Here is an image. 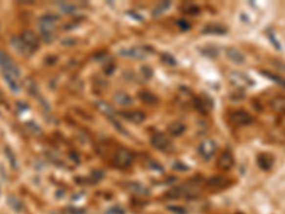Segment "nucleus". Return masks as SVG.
Segmentation results:
<instances>
[{
    "label": "nucleus",
    "mask_w": 285,
    "mask_h": 214,
    "mask_svg": "<svg viewBox=\"0 0 285 214\" xmlns=\"http://www.w3.org/2000/svg\"><path fill=\"white\" fill-rule=\"evenodd\" d=\"M57 20L59 17L53 16V15H44L39 19V30L42 37L46 42H51L54 37V30L57 27Z\"/></svg>",
    "instance_id": "obj_1"
},
{
    "label": "nucleus",
    "mask_w": 285,
    "mask_h": 214,
    "mask_svg": "<svg viewBox=\"0 0 285 214\" xmlns=\"http://www.w3.org/2000/svg\"><path fill=\"white\" fill-rule=\"evenodd\" d=\"M0 70L3 76H12L20 79V70L16 66V63L10 59L9 54H6L3 50H0Z\"/></svg>",
    "instance_id": "obj_2"
},
{
    "label": "nucleus",
    "mask_w": 285,
    "mask_h": 214,
    "mask_svg": "<svg viewBox=\"0 0 285 214\" xmlns=\"http://www.w3.org/2000/svg\"><path fill=\"white\" fill-rule=\"evenodd\" d=\"M217 143L214 142V140H211V139H205V140H202L201 143H200V146L197 148V151H198V154L201 156L204 160H211L214 156H216V153H217Z\"/></svg>",
    "instance_id": "obj_3"
},
{
    "label": "nucleus",
    "mask_w": 285,
    "mask_h": 214,
    "mask_svg": "<svg viewBox=\"0 0 285 214\" xmlns=\"http://www.w3.org/2000/svg\"><path fill=\"white\" fill-rule=\"evenodd\" d=\"M133 159H134V156H133V153L130 150L118 148L113 160H114V165L120 167V168H127V167H130V166L133 165Z\"/></svg>",
    "instance_id": "obj_4"
},
{
    "label": "nucleus",
    "mask_w": 285,
    "mask_h": 214,
    "mask_svg": "<svg viewBox=\"0 0 285 214\" xmlns=\"http://www.w3.org/2000/svg\"><path fill=\"white\" fill-rule=\"evenodd\" d=\"M151 144L157 150H161V151H166L173 147V143H171V139H168L164 133H155L151 136Z\"/></svg>",
    "instance_id": "obj_5"
},
{
    "label": "nucleus",
    "mask_w": 285,
    "mask_h": 214,
    "mask_svg": "<svg viewBox=\"0 0 285 214\" xmlns=\"http://www.w3.org/2000/svg\"><path fill=\"white\" fill-rule=\"evenodd\" d=\"M120 54L127 57V59H133V60H143L147 57L149 50L146 48H126V49L120 50Z\"/></svg>",
    "instance_id": "obj_6"
},
{
    "label": "nucleus",
    "mask_w": 285,
    "mask_h": 214,
    "mask_svg": "<svg viewBox=\"0 0 285 214\" xmlns=\"http://www.w3.org/2000/svg\"><path fill=\"white\" fill-rule=\"evenodd\" d=\"M217 165H218V168H221V170H224V171L231 170L235 165L234 154H233L230 150H224V151L219 154V157H218Z\"/></svg>",
    "instance_id": "obj_7"
},
{
    "label": "nucleus",
    "mask_w": 285,
    "mask_h": 214,
    "mask_svg": "<svg viewBox=\"0 0 285 214\" xmlns=\"http://www.w3.org/2000/svg\"><path fill=\"white\" fill-rule=\"evenodd\" d=\"M231 121L234 123L235 126H240V127H244V126H248L254 121L252 116L245 112V110H235L234 113L231 115Z\"/></svg>",
    "instance_id": "obj_8"
},
{
    "label": "nucleus",
    "mask_w": 285,
    "mask_h": 214,
    "mask_svg": "<svg viewBox=\"0 0 285 214\" xmlns=\"http://www.w3.org/2000/svg\"><path fill=\"white\" fill-rule=\"evenodd\" d=\"M20 39H22V42L27 46V49L30 50L32 53L36 51L37 48H39V36H36L30 30H24L23 33L20 34Z\"/></svg>",
    "instance_id": "obj_9"
},
{
    "label": "nucleus",
    "mask_w": 285,
    "mask_h": 214,
    "mask_svg": "<svg viewBox=\"0 0 285 214\" xmlns=\"http://www.w3.org/2000/svg\"><path fill=\"white\" fill-rule=\"evenodd\" d=\"M225 56L230 62H233L235 65H244L245 63V56L244 53L237 48H227L225 49Z\"/></svg>",
    "instance_id": "obj_10"
},
{
    "label": "nucleus",
    "mask_w": 285,
    "mask_h": 214,
    "mask_svg": "<svg viewBox=\"0 0 285 214\" xmlns=\"http://www.w3.org/2000/svg\"><path fill=\"white\" fill-rule=\"evenodd\" d=\"M118 116H121L123 119H126V120H129L132 123H135V124L144 121V119H146L144 113L140 112V110H124V112H120Z\"/></svg>",
    "instance_id": "obj_11"
},
{
    "label": "nucleus",
    "mask_w": 285,
    "mask_h": 214,
    "mask_svg": "<svg viewBox=\"0 0 285 214\" xmlns=\"http://www.w3.org/2000/svg\"><path fill=\"white\" fill-rule=\"evenodd\" d=\"M10 43H12L13 49L16 50L17 53H20V54H23V56H29V54H32V51L27 49V46L22 42L20 36H15V37H12Z\"/></svg>",
    "instance_id": "obj_12"
},
{
    "label": "nucleus",
    "mask_w": 285,
    "mask_h": 214,
    "mask_svg": "<svg viewBox=\"0 0 285 214\" xmlns=\"http://www.w3.org/2000/svg\"><path fill=\"white\" fill-rule=\"evenodd\" d=\"M230 80H231V83L234 86H238V87H247V86H251L252 84L251 80L247 76L241 74V73H231L230 74Z\"/></svg>",
    "instance_id": "obj_13"
},
{
    "label": "nucleus",
    "mask_w": 285,
    "mask_h": 214,
    "mask_svg": "<svg viewBox=\"0 0 285 214\" xmlns=\"http://www.w3.org/2000/svg\"><path fill=\"white\" fill-rule=\"evenodd\" d=\"M271 109L278 113V115H285V96H277L271 100L269 103Z\"/></svg>",
    "instance_id": "obj_14"
},
{
    "label": "nucleus",
    "mask_w": 285,
    "mask_h": 214,
    "mask_svg": "<svg viewBox=\"0 0 285 214\" xmlns=\"http://www.w3.org/2000/svg\"><path fill=\"white\" fill-rule=\"evenodd\" d=\"M94 106H96V109L100 112V113H103L104 116H107V117H114V115H116V112H114V109L107 103V101H103V100H99V101H96L94 103Z\"/></svg>",
    "instance_id": "obj_15"
},
{
    "label": "nucleus",
    "mask_w": 285,
    "mask_h": 214,
    "mask_svg": "<svg viewBox=\"0 0 285 214\" xmlns=\"http://www.w3.org/2000/svg\"><path fill=\"white\" fill-rule=\"evenodd\" d=\"M114 103L118 104V106H123V107H130V106H133V99L127 95V93H124V92H118L114 95Z\"/></svg>",
    "instance_id": "obj_16"
},
{
    "label": "nucleus",
    "mask_w": 285,
    "mask_h": 214,
    "mask_svg": "<svg viewBox=\"0 0 285 214\" xmlns=\"http://www.w3.org/2000/svg\"><path fill=\"white\" fill-rule=\"evenodd\" d=\"M257 165L260 166L263 170H269L272 165H274V157L271 154H267V153H263L257 157Z\"/></svg>",
    "instance_id": "obj_17"
},
{
    "label": "nucleus",
    "mask_w": 285,
    "mask_h": 214,
    "mask_svg": "<svg viewBox=\"0 0 285 214\" xmlns=\"http://www.w3.org/2000/svg\"><path fill=\"white\" fill-rule=\"evenodd\" d=\"M202 32L205 34H224L227 33V27L222 24L214 23V24H207Z\"/></svg>",
    "instance_id": "obj_18"
},
{
    "label": "nucleus",
    "mask_w": 285,
    "mask_h": 214,
    "mask_svg": "<svg viewBox=\"0 0 285 214\" xmlns=\"http://www.w3.org/2000/svg\"><path fill=\"white\" fill-rule=\"evenodd\" d=\"M168 132L171 133L173 136H181L185 132V126L181 123H173V124H170Z\"/></svg>",
    "instance_id": "obj_19"
},
{
    "label": "nucleus",
    "mask_w": 285,
    "mask_h": 214,
    "mask_svg": "<svg viewBox=\"0 0 285 214\" xmlns=\"http://www.w3.org/2000/svg\"><path fill=\"white\" fill-rule=\"evenodd\" d=\"M59 7L66 15H74L77 12V7L74 4H71V3H59Z\"/></svg>",
    "instance_id": "obj_20"
},
{
    "label": "nucleus",
    "mask_w": 285,
    "mask_h": 214,
    "mask_svg": "<svg viewBox=\"0 0 285 214\" xmlns=\"http://www.w3.org/2000/svg\"><path fill=\"white\" fill-rule=\"evenodd\" d=\"M170 6H171V3H170V1H167V3H166V1L160 3L157 7H154V10H153V16H160V15H163Z\"/></svg>",
    "instance_id": "obj_21"
},
{
    "label": "nucleus",
    "mask_w": 285,
    "mask_h": 214,
    "mask_svg": "<svg viewBox=\"0 0 285 214\" xmlns=\"http://www.w3.org/2000/svg\"><path fill=\"white\" fill-rule=\"evenodd\" d=\"M261 74H263V76H265V77H268V79H271V80H274L277 84H281L283 87H285V79H283V77H280V76H277V74H274V73L264 71V70L261 71Z\"/></svg>",
    "instance_id": "obj_22"
},
{
    "label": "nucleus",
    "mask_w": 285,
    "mask_h": 214,
    "mask_svg": "<svg viewBox=\"0 0 285 214\" xmlns=\"http://www.w3.org/2000/svg\"><path fill=\"white\" fill-rule=\"evenodd\" d=\"M183 10H184L187 15H193V16H196V15L200 13V7L196 6V4H191V3L185 4L184 7H183Z\"/></svg>",
    "instance_id": "obj_23"
},
{
    "label": "nucleus",
    "mask_w": 285,
    "mask_h": 214,
    "mask_svg": "<svg viewBox=\"0 0 285 214\" xmlns=\"http://www.w3.org/2000/svg\"><path fill=\"white\" fill-rule=\"evenodd\" d=\"M140 99L143 100V101H146V103H149V104H150V103H154V101L157 100L151 93H149V92H141V93H140Z\"/></svg>",
    "instance_id": "obj_24"
},
{
    "label": "nucleus",
    "mask_w": 285,
    "mask_h": 214,
    "mask_svg": "<svg viewBox=\"0 0 285 214\" xmlns=\"http://www.w3.org/2000/svg\"><path fill=\"white\" fill-rule=\"evenodd\" d=\"M107 214H126V210L121 206H113L107 210Z\"/></svg>",
    "instance_id": "obj_25"
},
{
    "label": "nucleus",
    "mask_w": 285,
    "mask_h": 214,
    "mask_svg": "<svg viewBox=\"0 0 285 214\" xmlns=\"http://www.w3.org/2000/svg\"><path fill=\"white\" fill-rule=\"evenodd\" d=\"M201 53L202 54H207L210 59H216L217 57V54H218V51H217V49L216 48H208V51H205V50H201Z\"/></svg>",
    "instance_id": "obj_26"
},
{
    "label": "nucleus",
    "mask_w": 285,
    "mask_h": 214,
    "mask_svg": "<svg viewBox=\"0 0 285 214\" xmlns=\"http://www.w3.org/2000/svg\"><path fill=\"white\" fill-rule=\"evenodd\" d=\"M101 179H103V173H101V171H93V174H91V181H93V183L100 181Z\"/></svg>",
    "instance_id": "obj_27"
},
{
    "label": "nucleus",
    "mask_w": 285,
    "mask_h": 214,
    "mask_svg": "<svg viewBox=\"0 0 285 214\" xmlns=\"http://www.w3.org/2000/svg\"><path fill=\"white\" fill-rule=\"evenodd\" d=\"M163 60L170 63V65H175V60H173V57L170 54H163Z\"/></svg>",
    "instance_id": "obj_28"
},
{
    "label": "nucleus",
    "mask_w": 285,
    "mask_h": 214,
    "mask_svg": "<svg viewBox=\"0 0 285 214\" xmlns=\"http://www.w3.org/2000/svg\"><path fill=\"white\" fill-rule=\"evenodd\" d=\"M168 209H170V210H173V212H175V214H185V210L180 209V207H175V206H170Z\"/></svg>",
    "instance_id": "obj_29"
},
{
    "label": "nucleus",
    "mask_w": 285,
    "mask_h": 214,
    "mask_svg": "<svg viewBox=\"0 0 285 214\" xmlns=\"http://www.w3.org/2000/svg\"><path fill=\"white\" fill-rule=\"evenodd\" d=\"M267 34H268V37L271 39V42H272V43L275 45V48H277V49H281V45H278V43H277V40H275L274 34L271 33V32H267Z\"/></svg>",
    "instance_id": "obj_30"
},
{
    "label": "nucleus",
    "mask_w": 285,
    "mask_h": 214,
    "mask_svg": "<svg viewBox=\"0 0 285 214\" xmlns=\"http://www.w3.org/2000/svg\"><path fill=\"white\" fill-rule=\"evenodd\" d=\"M178 27H181L183 30H187V29H190V23H187L184 20H180L178 22Z\"/></svg>",
    "instance_id": "obj_31"
},
{
    "label": "nucleus",
    "mask_w": 285,
    "mask_h": 214,
    "mask_svg": "<svg viewBox=\"0 0 285 214\" xmlns=\"http://www.w3.org/2000/svg\"><path fill=\"white\" fill-rule=\"evenodd\" d=\"M237 214H241V213H237Z\"/></svg>",
    "instance_id": "obj_32"
}]
</instances>
